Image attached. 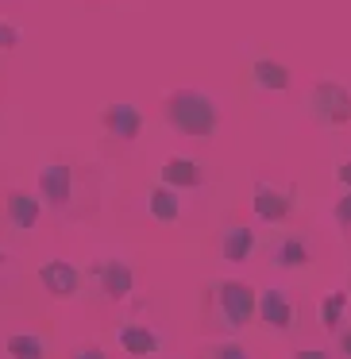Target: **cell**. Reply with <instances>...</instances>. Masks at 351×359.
I'll return each mask as SVG.
<instances>
[{
  "mask_svg": "<svg viewBox=\"0 0 351 359\" xmlns=\"http://www.w3.org/2000/svg\"><path fill=\"white\" fill-rule=\"evenodd\" d=\"M4 348H8L12 359H43V340L32 332H12L4 340Z\"/></svg>",
  "mask_w": 351,
  "mask_h": 359,
  "instance_id": "obj_17",
  "label": "cell"
},
{
  "mask_svg": "<svg viewBox=\"0 0 351 359\" xmlns=\"http://www.w3.org/2000/svg\"><path fill=\"white\" fill-rule=\"evenodd\" d=\"M251 70H255V86L259 89H274V93L289 89V70L282 62H274V58H259Z\"/></svg>",
  "mask_w": 351,
  "mask_h": 359,
  "instance_id": "obj_16",
  "label": "cell"
},
{
  "mask_svg": "<svg viewBox=\"0 0 351 359\" xmlns=\"http://www.w3.org/2000/svg\"><path fill=\"white\" fill-rule=\"evenodd\" d=\"M309 109L320 124L336 128V124H347L351 120V97H347V89L336 86V81H320L309 93Z\"/></svg>",
  "mask_w": 351,
  "mask_h": 359,
  "instance_id": "obj_3",
  "label": "cell"
},
{
  "mask_svg": "<svg viewBox=\"0 0 351 359\" xmlns=\"http://www.w3.org/2000/svg\"><path fill=\"white\" fill-rule=\"evenodd\" d=\"M0 263H4V255H0Z\"/></svg>",
  "mask_w": 351,
  "mask_h": 359,
  "instance_id": "obj_26",
  "label": "cell"
},
{
  "mask_svg": "<svg viewBox=\"0 0 351 359\" xmlns=\"http://www.w3.org/2000/svg\"><path fill=\"white\" fill-rule=\"evenodd\" d=\"M20 43V27L8 24V20H0V50H12Z\"/></svg>",
  "mask_w": 351,
  "mask_h": 359,
  "instance_id": "obj_20",
  "label": "cell"
},
{
  "mask_svg": "<svg viewBox=\"0 0 351 359\" xmlns=\"http://www.w3.org/2000/svg\"><path fill=\"white\" fill-rule=\"evenodd\" d=\"M4 212H8V224H12V228L27 232V228L39 224V197H32L27 189H12Z\"/></svg>",
  "mask_w": 351,
  "mask_h": 359,
  "instance_id": "obj_12",
  "label": "cell"
},
{
  "mask_svg": "<svg viewBox=\"0 0 351 359\" xmlns=\"http://www.w3.org/2000/svg\"><path fill=\"white\" fill-rule=\"evenodd\" d=\"M39 282L47 286V294L55 297H74L78 294V271H74L66 259H50L39 266Z\"/></svg>",
  "mask_w": 351,
  "mask_h": 359,
  "instance_id": "obj_8",
  "label": "cell"
},
{
  "mask_svg": "<svg viewBox=\"0 0 351 359\" xmlns=\"http://www.w3.org/2000/svg\"><path fill=\"white\" fill-rule=\"evenodd\" d=\"M343 309H347V294H328L324 302H320V328L324 332H336V328L343 325Z\"/></svg>",
  "mask_w": 351,
  "mask_h": 359,
  "instance_id": "obj_18",
  "label": "cell"
},
{
  "mask_svg": "<svg viewBox=\"0 0 351 359\" xmlns=\"http://www.w3.org/2000/svg\"><path fill=\"white\" fill-rule=\"evenodd\" d=\"M104 128H109V135L132 143L135 135H139V128H143V112L135 109L132 101H116V104L104 109Z\"/></svg>",
  "mask_w": 351,
  "mask_h": 359,
  "instance_id": "obj_6",
  "label": "cell"
},
{
  "mask_svg": "<svg viewBox=\"0 0 351 359\" xmlns=\"http://www.w3.org/2000/svg\"><path fill=\"white\" fill-rule=\"evenodd\" d=\"M163 186L170 189H197L201 186V166L186 155H170L163 163Z\"/></svg>",
  "mask_w": 351,
  "mask_h": 359,
  "instance_id": "obj_11",
  "label": "cell"
},
{
  "mask_svg": "<svg viewBox=\"0 0 351 359\" xmlns=\"http://www.w3.org/2000/svg\"><path fill=\"white\" fill-rule=\"evenodd\" d=\"M212 359H251V351L243 344H216L212 348Z\"/></svg>",
  "mask_w": 351,
  "mask_h": 359,
  "instance_id": "obj_19",
  "label": "cell"
},
{
  "mask_svg": "<svg viewBox=\"0 0 351 359\" xmlns=\"http://www.w3.org/2000/svg\"><path fill=\"white\" fill-rule=\"evenodd\" d=\"M39 194L47 197L55 209H70V197H74V174L66 163H47L39 170Z\"/></svg>",
  "mask_w": 351,
  "mask_h": 359,
  "instance_id": "obj_5",
  "label": "cell"
},
{
  "mask_svg": "<svg viewBox=\"0 0 351 359\" xmlns=\"http://www.w3.org/2000/svg\"><path fill=\"white\" fill-rule=\"evenodd\" d=\"M166 120H170L174 132L201 140V135H209L212 128L220 124V109L209 93H201V89H174V93L166 97Z\"/></svg>",
  "mask_w": 351,
  "mask_h": 359,
  "instance_id": "obj_1",
  "label": "cell"
},
{
  "mask_svg": "<svg viewBox=\"0 0 351 359\" xmlns=\"http://www.w3.org/2000/svg\"><path fill=\"white\" fill-rule=\"evenodd\" d=\"M251 251H255V228L228 224L224 236H220V255H224L228 263H247Z\"/></svg>",
  "mask_w": 351,
  "mask_h": 359,
  "instance_id": "obj_10",
  "label": "cell"
},
{
  "mask_svg": "<svg viewBox=\"0 0 351 359\" xmlns=\"http://www.w3.org/2000/svg\"><path fill=\"white\" fill-rule=\"evenodd\" d=\"M294 359H328V351H320V348H301Z\"/></svg>",
  "mask_w": 351,
  "mask_h": 359,
  "instance_id": "obj_23",
  "label": "cell"
},
{
  "mask_svg": "<svg viewBox=\"0 0 351 359\" xmlns=\"http://www.w3.org/2000/svg\"><path fill=\"white\" fill-rule=\"evenodd\" d=\"M270 259H274V266H282V271H294V266L309 263V248H305V240H297V236H282V240H274Z\"/></svg>",
  "mask_w": 351,
  "mask_h": 359,
  "instance_id": "obj_14",
  "label": "cell"
},
{
  "mask_svg": "<svg viewBox=\"0 0 351 359\" xmlns=\"http://www.w3.org/2000/svg\"><path fill=\"white\" fill-rule=\"evenodd\" d=\"M147 209H151V217H155V220H163V224H170V220H178V212H181V197H178V189H170V186H158V189H151V197H147Z\"/></svg>",
  "mask_w": 351,
  "mask_h": 359,
  "instance_id": "obj_15",
  "label": "cell"
},
{
  "mask_svg": "<svg viewBox=\"0 0 351 359\" xmlns=\"http://www.w3.org/2000/svg\"><path fill=\"white\" fill-rule=\"evenodd\" d=\"M340 182H343V186H347V189H351V158H347V163H343V166H340Z\"/></svg>",
  "mask_w": 351,
  "mask_h": 359,
  "instance_id": "obj_24",
  "label": "cell"
},
{
  "mask_svg": "<svg viewBox=\"0 0 351 359\" xmlns=\"http://www.w3.org/2000/svg\"><path fill=\"white\" fill-rule=\"evenodd\" d=\"M340 351H343V355H347V359H351V328H347V332H343V336H340Z\"/></svg>",
  "mask_w": 351,
  "mask_h": 359,
  "instance_id": "obj_25",
  "label": "cell"
},
{
  "mask_svg": "<svg viewBox=\"0 0 351 359\" xmlns=\"http://www.w3.org/2000/svg\"><path fill=\"white\" fill-rule=\"evenodd\" d=\"M216 302H220V313H224V325H228V328L251 325V317L259 313V294H255V286H247V282H240V278H224V282H220Z\"/></svg>",
  "mask_w": 351,
  "mask_h": 359,
  "instance_id": "obj_2",
  "label": "cell"
},
{
  "mask_svg": "<svg viewBox=\"0 0 351 359\" xmlns=\"http://www.w3.org/2000/svg\"><path fill=\"white\" fill-rule=\"evenodd\" d=\"M255 217L259 220H266V224H274V220H282L289 212V205H294V186H274V182H266V178H259L255 182Z\"/></svg>",
  "mask_w": 351,
  "mask_h": 359,
  "instance_id": "obj_4",
  "label": "cell"
},
{
  "mask_svg": "<svg viewBox=\"0 0 351 359\" xmlns=\"http://www.w3.org/2000/svg\"><path fill=\"white\" fill-rule=\"evenodd\" d=\"M74 359H104V351L97 344H81V348H74Z\"/></svg>",
  "mask_w": 351,
  "mask_h": 359,
  "instance_id": "obj_22",
  "label": "cell"
},
{
  "mask_svg": "<svg viewBox=\"0 0 351 359\" xmlns=\"http://www.w3.org/2000/svg\"><path fill=\"white\" fill-rule=\"evenodd\" d=\"M116 340H120V348H124L128 355H135V359L155 355L158 351V336L151 332V328H143V325H124L116 332Z\"/></svg>",
  "mask_w": 351,
  "mask_h": 359,
  "instance_id": "obj_13",
  "label": "cell"
},
{
  "mask_svg": "<svg viewBox=\"0 0 351 359\" xmlns=\"http://www.w3.org/2000/svg\"><path fill=\"white\" fill-rule=\"evenodd\" d=\"M259 317L266 320V328L286 332V328L294 325V305H289V297L282 294V290H263V294H259Z\"/></svg>",
  "mask_w": 351,
  "mask_h": 359,
  "instance_id": "obj_9",
  "label": "cell"
},
{
  "mask_svg": "<svg viewBox=\"0 0 351 359\" xmlns=\"http://www.w3.org/2000/svg\"><path fill=\"white\" fill-rule=\"evenodd\" d=\"M97 278H101V290L112 297V302H124L128 294H132L135 286V274L128 263H120V259H109V263H97Z\"/></svg>",
  "mask_w": 351,
  "mask_h": 359,
  "instance_id": "obj_7",
  "label": "cell"
},
{
  "mask_svg": "<svg viewBox=\"0 0 351 359\" xmlns=\"http://www.w3.org/2000/svg\"><path fill=\"white\" fill-rule=\"evenodd\" d=\"M336 220H340L343 228H351V189L340 197V201H336Z\"/></svg>",
  "mask_w": 351,
  "mask_h": 359,
  "instance_id": "obj_21",
  "label": "cell"
}]
</instances>
